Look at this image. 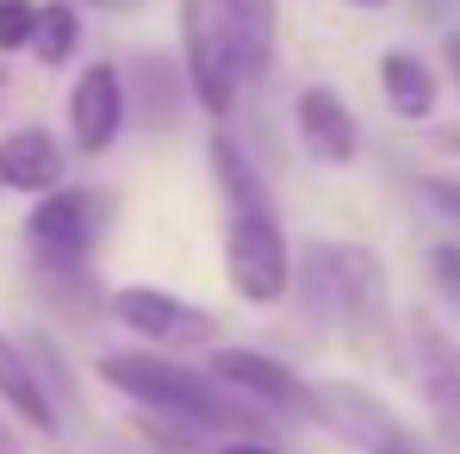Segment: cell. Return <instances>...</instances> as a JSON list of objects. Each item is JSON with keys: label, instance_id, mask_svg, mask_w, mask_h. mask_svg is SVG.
Segmentation results:
<instances>
[{"label": "cell", "instance_id": "cell-1", "mask_svg": "<svg viewBox=\"0 0 460 454\" xmlns=\"http://www.w3.org/2000/svg\"><path fill=\"white\" fill-rule=\"evenodd\" d=\"M100 374L112 379L144 417H162V423H181V430H199L212 442H261V411L243 405L236 392H225L206 368H187L174 355H155V349H137V355H100Z\"/></svg>", "mask_w": 460, "mask_h": 454}, {"label": "cell", "instance_id": "cell-2", "mask_svg": "<svg viewBox=\"0 0 460 454\" xmlns=\"http://www.w3.org/2000/svg\"><path fill=\"white\" fill-rule=\"evenodd\" d=\"M293 287H299V305L317 324L349 330V336L374 330L385 317V268L361 243H336V236L305 243V255L293 268Z\"/></svg>", "mask_w": 460, "mask_h": 454}, {"label": "cell", "instance_id": "cell-3", "mask_svg": "<svg viewBox=\"0 0 460 454\" xmlns=\"http://www.w3.org/2000/svg\"><path fill=\"white\" fill-rule=\"evenodd\" d=\"M225 280L243 305H280L293 293V249L274 212H243L225 225Z\"/></svg>", "mask_w": 460, "mask_h": 454}, {"label": "cell", "instance_id": "cell-4", "mask_svg": "<svg viewBox=\"0 0 460 454\" xmlns=\"http://www.w3.org/2000/svg\"><path fill=\"white\" fill-rule=\"evenodd\" d=\"M100 225H106V200H100L93 187H57V193H44V200L31 206L25 236H31V249H38L44 268L75 274L81 262L93 255Z\"/></svg>", "mask_w": 460, "mask_h": 454}, {"label": "cell", "instance_id": "cell-5", "mask_svg": "<svg viewBox=\"0 0 460 454\" xmlns=\"http://www.w3.org/2000/svg\"><path fill=\"white\" fill-rule=\"evenodd\" d=\"M305 417L323 423L330 436L355 442L361 454H398V449H417V436L385 411L374 392L349 386V379H323V386H305Z\"/></svg>", "mask_w": 460, "mask_h": 454}, {"label": "cell", "instance_id": "cell-6", "mask_svg": "<svg viewBox=\"0 0 460 454\" xmlns=\"http://www.w3.org/2000/svg\"><path fill=\"white\" fill-rule=\"evenodd\" d=\"M181 76H187V93L206 106V112H218L225 119L230 106H236V63H230V44L225 31H218V13H212V0H181Z\"/></svg>", "mask_w": 460, "mask_h": 454}, {"label": "cell", "instance_id": "cell-7", "mask_svg": "<svg viewBox=\"0 0 460 454\" xmlns=\"http://www.w3.org/2000/svg\"><path fill=\"white\" fill-rule=\"evenodd\" d=\"M112 317H119L131 336L162 343V349L212 343V336H218V317H212V311L174 299V293H162V287H119V293H112Z\"/></svg>", "mask_w": 460, "mask_h": 454}, {"label": "cell", "instance_id": "cell-8", "mask_svg": "<svg viewBox=\"0 0 460 454\" xmlns=\"http://www.w3.org/2000/svg\"><path fill=\"white\" fill-rule=\"evenodd\" d=\"M206 374L218 379L225 392H236L243 405H255L261 417H299L305 411V386L287 361L274 355H255V349H218L206 361Z\"/></svg>", "mask_w": 460, "mask_h": 454}, {"label": "cell", "instance_id": "cell-9", "mask_svg": "<svg viewBox=\"0 0 460 454\" xmlns=\"http://www.w3.org/2000/svg\"><path fill=\"white\" fill-rule=\"evenodd\" d=\"M411 361H417V379H423L436 436L448 449H460V343L448 330H436L429 317H411Z\"/></svg>", "mask_w": 460, "mask_h": 454}, {"label": "cell", "instance_id": "cell-10", "mask_svg": "<svg viewBox=\"0 0 460 454\" xmlns=\"http://www.w3.org/2000/svg\"><path fill=\"white\" fill-rule=\"evenodd\" d=\"M125 131V81L112 63H87L75 76V93H69V138L75 150L106 156Z\"/></svg>", "mask_w": 460, "mask_h": 454}, {"label": "cell", "instance_id": "cell-11", "mask_svg": "<svg viewBox=\"0 0 460 454\" xmlns=\"http://www.w3.org/2000/svg\"><path fill=\"white\" fill-rule=\"evenodd\" d=\"M218 31L230 44V63L243 81H261L274 69V38H280V13L274 0H212Z\"/></svg>", "mask_w": 460, "mask_h": 454}, {"label": "cell", "instance_id": "cell-12", "mask_svg": "<svg viewBox=\"0 0 460 454\" xmlns=\"http://www.w3.org/2000/svg\"><path fill=\"white\" fill-rule=\"evenodd\" d=\"M299 138H305V150L317 162H330V168H349L355 156H361V125H355V112L342 106V93L336 87H305L299 93Z\"/></svg>", "mask_w": 460, "mask_h": 454}, {"label": "cell", "instance_id": "cell-13", "mask_svg": "<svg viewBox=\"0 0 460 454\" xmlns=\"http://www.w3.org/2000/svg\"><path fill=\"white\" fill-rule=\"evenodd\" d=\"M0 181L13 193H57L63 187V144L44 125H19L0 138Z\"/></svg>", "mask_w": 460, "mask_h": 454}, {"label": "cell", "instance_id": "cell-14", "mask_svg": "<svg viewBox=\"0 0 460 454\" xmlns=\"http://www.w3.org/2000/svg\"><path fill=\"white\" fill-rule=\"evenodd\" d=\"M0 398H6V411L25 417L38 436H57V398L44 392L38 361L25 355V343H13L6 330H0Z\"/></svg>", "mask_w": 460, "mask_h": 454}, {"label": "cell", "instance_id": "cell-15", "mask_svg": "<svg viewBox=\"0 0 460 454\" xmlns=\"http://www.w3.org/2000/svg\"><path fill=\"white\" fill-rule=\"evenodd\" d=\"M380 93L398 119H429L442 87H436V69L417 57V50H385L380 57Z\"/></svg>", "mask_w": 460, "mask_h": 454}, {"label": "cell", "instance_id": "cell-16", "mask_svg": "<svg viewBox=\"0 0 460 454\" xmlns=\"http://www.w3.org/2000/svg\"><path fill=\"white\" fill-rule=\"evenodd\" d=\"M119 81H131V87H137V93H125V112L137 106V119H144L150 131H155V125L168 131V125L181 119V100H174V93H187V76H181L174 63H155V57H137V63H131V76L119 69Z\"/></svg>", "mask_w": 460, "mask_h": 454}, {"label": "cell", "instance_id": "cell-17", "mask_svg": "<svg viewBox=\"0 0 460 454\" xmlns=\"http://www.w3.org/2000/svg\"><path fill=\"white\" fill-rule=\"evenodd\" d=\"M212 168H218V187H225L230 200V218H243V212H268V193H261V174H255V162L243 156L236 138H212Z\"/></svg>", "mask_w": 460, "mask_h": 454}, {"label": "cell", "instance_id": "cell-18", "mask_svg": "<svg viewBox=\"0 0 460 454\" xmlns=\"http://www.w3.org/2000/svg\"><path fill=\"white\" fill-rule=\"evenodd\" d=\"M81 44V13L75 0H50V6H38V25H31V57L44 63V69H57V63H69Z\"/></svg>", "mask_w": 460, "mask_h": 454}, {"label": "cell", "instance_id": "cell-19", "mask_svg": "<svg viewBox=\"0 0 460 454\" xmlns=\"http://www.w3.org/2000/svg\"><path fill=\"white\" fill-rule=\"evenodd\" d=\"M31 25H38V0H0V57L6 50H25L31 44Z\"/></svg>", "mask_w": 460, "mask_h": 454}, {"label": "cell", "instance_id": "cell-20", "mask_svg": "<svg viewBox=\"0 0 460 454\" xmlns=\"http://www.w3.org/2000/svg\"><path fill=\"white\" fill-rule=\"evenodd\" d=\"M429 274H436V287L460 305V243H436V255H429Z\"/></svg>", "mask_w": 460, "mask_h": 454}, {"label": "cell", "instance_id": "cell-21", "mask_svg": "<svg viewBox=\"0 0 460 454\" xmlns=\"http://www.w3.org/2000/svg\"><path fill=\"white\" fill-rule=\"evenodd\" d=\"M423 193H429V200H436V206H442V212L460 225V181H429Z\"/></svg>", "mask_w": 460, "mask_h": 454}, {"label": "cell", "instance_id": "cell-22", "mask_svg": "<svg viewBox=\"0 0 460 454\" xmlns=\"http://www.w3.org/2000/svg\"><path fill=\"white\" fill-rule=\"evenodd\" d=\"M218 454H274L268 442H218Z\"/></svg>", "mask_w": 460, "mask_h": 454}, {"label": "cell", "instance_id": "cell-23", "mask_svg": "<svg viewBox=\"0 0 460 454\" xmlns=\"http://www.w3.org/2000/svg\"><path fill=\"white\" fill-rule=\"evenodd\" d=\"M0 454H25V449H19V436L6 430V417H0Z\"/></svg>", "mask_w": 460, "mask_h": 454}, {"label": "cell", "instance_id": "cell-24", "mask_svg": "<svg viewBox=\"0 0 460 454\" xmlns=\"http://www.w3.org/2000/svg\"><path fill=\"white\" fill-rule=\"evenodd\" d=\"M448 69H455V81H460V31L448 38Z\"/></svg>", "mask_w": 460, "mask_h": 454}, {"label": "cell", "instance_id": "cell-25", "mask_svg": "<svg viewBox=\"0 0 460 454\" xmlns=\"http://www.w3.org/2000/svg\"><path fill=\"white\" fill-rule=\"evenodd\" d=\"M100 6H131V0H100Z\"/></svg>", "mask_w": 460, "mask_h": 454}, {"label": "cell", "instance_id": "cell-26", "mask_svg": "<svg viewBox=\"0 0 460 454\" xmlns=\"http://www.w3.org/2000/svg\"><path fill=\"white\" fill-rule=\"evenodd\" d=\"M355 6H385V0H355Z\"/></svg>", "mask_w": 460, "mask_h": 454}, {"label": "cell", "instance_id": "cell-27", "mask_svg": "<svg viewBox=\"0 0 460 454\" xmlns=\"http://www.w3.org/2000/svg\"><path fill=\"white\" fill-rule=\"evenodd\" d=\"M398 454H423V442H417V449H398Z\"/></svg>", "mask_w": 460, "mask_h": 454}]
</instances>
